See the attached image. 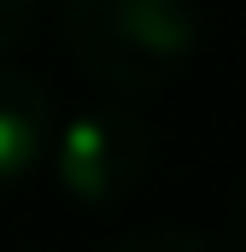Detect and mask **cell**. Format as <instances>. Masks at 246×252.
<instances>
[{"label":"cell","mask_w":246,"mask_h":252,"mask_svg":"<svg viewBox=\"0 0 246 252\" xmlns=\"http://www.w3.org/2000/svg\"><path fill=\"white\" fill-rule=\"evenodd\" d=\"M30 30H35V6L30 0H0V53L18 47Z\"/></svg>","instance_id":"5"},{"label":"cell","mask_w":246,"mask_h":252,"mask_svg":"<svg viewBox=\"0 0 246 252\" xmlns=\"http://www.w3.org/2000/svg\"><path fill=\"white\" fill-rule=\"evenodd\" d=\"M229 247L246 252V182H241V193H235V205H229Z\"/></svg>","instance_id":"6"},{"label":"cell","mask_w":246,"mask_h":252,"mask_svg":"<svg viewBox=\"0 0 246 252\" xmlns=\"http://www.w3.org/2000/svg\"><path fill=\"white\" fill-rule=\"evenodd\" d=\"M112 252H211L193 229H141V235H129L118 241Z\"/></svg>","instance_id":"4"},{"label":"cell","mask_w":246,"mask_h":252,"mask_svg":"<svg viewBox=\"0 0 246 252\" xmlns=\"http://www.w3.org/2000/svg\"><path fill=\"white\" fill-rule=\"evenodd\" d=\"M53 176L76 205H118L153 170V129L123 100H94L53 135Z\"/></svg>","instance_id":"2"},{"label":"cell","mask_w":246,"mask_h":252,"mask_svg":"<svg viewBox=\"0 0 246 252\" xmlns=\"http://www.w3.org/2000/svg\"><path fill=\"white\" fill-rule=\"evenodd\" d=\"M70 59L106 88H158L199 53L205 18L182 0H70L59 12Z\"/></svg>","instance_id":"1"},{"label":"cell","mask_w":246,"mask_h":252,"mask_svg":"<svg viewBox=\"0 0 246 252\" xmlns=\"http://www.w3.org/2000/svg\"><path fill=\"white\" fill-rule=\"evenodd\" d=\"M53 147V100L47 88L18 70V64H0V188H18L41 153Z\"/></svg>","instance_id":"3"}]
</instances>
